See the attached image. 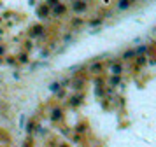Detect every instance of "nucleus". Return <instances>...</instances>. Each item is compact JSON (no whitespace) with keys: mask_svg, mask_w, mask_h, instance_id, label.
Returning <instances> with one entry per match:
<instances>
[{"mask_svg":"<svg viewBox=\"0 0 156 147\" xmlns=\"http://www.w3.org/2000/svg\"><path fill=\"white\" fill-rule=\"evenodd\" d=\"M84 5H86L84 2H79V4H75V9H84Z\"/></svg>","mask_w":156,"mask_h":147,"instance_id":"nucleus-1","label":"nucleus"}]
</instances>
